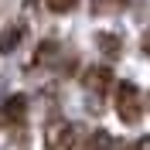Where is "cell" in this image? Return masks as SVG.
Returning <instances> with one entry per match:
<instances>
[{"label": "cell", "instance_id": "1", "mask_svg": "<svg viewBox=\"0 0 150 150\" xmlns=\"http://www.w3.org/2000/svg\"><path fill=\"white\" fill-rule=\"evenodd\" d=\"M140 112H143L140 89H137L133 82H120L116 85V116H120L126 126H133V123H140Z\"/></svg>", "mask_w": 150, "mask_h": 150}, {"label": "cell", "instance_id": "2", "mask_svg": "<svg viewBox=\"0 0 150 150\" xmlns=\"http://www.w3.org/2000/svg\"><path fill=\"white\" fill-rule=\"evenodd\" d=\"M75 147V126L65 120L51 123L45 130V150H72Z\"/></svg>", "mask_w": 150, "mask_h": 150}, {"label": "cell", "instance_id": "3", "mask_svg": "<svg viewBox=\"0 0 150 150\" xmlns=\"http://www.w3.org/2000/svg\"><path fill=\"white\" fill-rule=\"evenodd\" d=\"M82 85H85V92H92V99L99 103V99L112 89V72L106 65H96V68H89V72L82 75Z\"/></svg>", "mask_w": 150, "mask_h": 150}, {"label": "cell", "instance_id": "4", "mask_svg": "<svg viewBox=\"0 0 150 150\" xmlns=\"http://www.w3.org/2000/svg\"><path fill=\"white\" fill-rule=\"evenodd\" d=\"M24 112H28V99H24V96H10L7 103L0 106V126H14V123H21Z\"/></svg>", "mask_w": 150, "mask_h": 150}, {"label": "cell", "instance_id": "5", "mask_svg": "<svg viewBox=\"0 0 150 150\" xmlns=\"http://www.w3.org/2000/svg\"><path fill=\"white\" fill-rule=\"evenodd\" d=\"M21 41H24V24H7V28L0 31V55L17 51Z\"/></svg>", "mask_w": 150, "mask_h": 150}, {"label": "cell", "instance_id": "6", "mask_svg": "<svg viewBox=\"0 0 150 150\" xmlns=\"http://www.w3.org/2000/svg\"><path fill=\"white\" fill-rule=\"evenodd\" d=\"M79 150H112V137H109L106 130H92Z\"/></svg>", "mask_w": 150, "mask_h": 150}, {"label": "cell", "instance_id": "7", "mask_svg": "<svg viewBox=\"0 0 150 150\" xmlns=\"http://www.w3.org/2000/svg\"><path fill=\"white\" fill-rule=\"evenodd\" d=\"M96 45H99V51L109 55V58L120 55V38H116V34H96Z\"/></svg>", "mask_w": 150, "mask_h": 150}, {"label": "cell", "instance_id": "8", "mask_svg": "<svg viewBox=\"0 0 150 150\" xmlns=\"http://www.w3.org/2000/svg\"><path fill=\"white\" fill-rule=\"evenodd\" d=\"M55 51H58V45H55V41H45V45L38 48V55H34V62H31V65H45V62L55 55Z\"/></svg>", "mask_w": 150, "mask_h": 150}, {"label": "cell", "instance_id": "9", "mask_svg": "<svg viewBox=\"0 0 150 150\" xmlns=\"http://www.w3.org/2000/svg\"><path fill=\"white\" fill-rule=\"evenodd\" d=\"M75 4H79V0H48V7L55 10V14H68Z\"/></svg>", "mask_w": 150, "mask_h": 150}, {"label": "cell", "instance_id": "10", "mask_svg": "<svg viewBox=\"0 0 150 150\" xmlns=\"http://www.w3.org/2000/svg\"><path fill=\"white\" fill-rule=\"evenodd\" d=\"M126 0H96V10H106V7H123Z\"/></svg>", "mask_w": 150, "mask_h": 150}, {"label": "cell", "instance_id": "11", "mask_svg": "<svg viewBox=\"0 0 150 150\" xmlns=\"http://www.w3.org/2000/svg\"><path fill=\"white\" fill-rule=\"evenodd\" d=\"M130 150H150V137H140V140L133 143V147H130Z\"/></svg>", "mask_w": 150, "mask_h": 150}, {"label": "cell", "instance_id": "12", "mask_svg": "<svg viewBox=\"0 0 150 150\" xmlns=\"http://www.w3.org/2000/svg\"><path fill=\"white\" fill-rule=\"evenodd\" d=\"M143 51L150 55V28H147V34H143Z\"/></svg>", "mask_w": 150, "mask_h": 150}, {"label": "cell", "instance_id": "13", "mask_svg": "<svg viewBox=\"0 0 150 150\" xmlns=\"http://www.w3.org/2000/svg\"><path fill=\"white\" fill-rule=\"evenodd\" d=\"M147 109H150V92H147Z\"/></svg>", "mask_w": 150, "mask_h": 150}, {"label": "cell", "instance_id": "14", "mask_svg": "<svg viewBox=\"0 0 150 150\" xmlns=\"http://www.w3.org/2000/svg\"><path fill=\"white\" fill-rule=\"evenodd\" d=\"M28 4H34V0H28Z\"/></svg>", "mask_w": 150, "mask_h": 150}]
</instances>
